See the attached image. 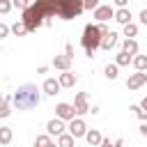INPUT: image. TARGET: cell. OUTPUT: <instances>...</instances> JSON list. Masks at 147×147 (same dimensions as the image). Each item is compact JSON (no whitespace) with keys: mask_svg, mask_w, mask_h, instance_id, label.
Here are the masks:
<instances>
[{"mask_svg":"<svg viewBox=\"0 0 147 147\" xmlns=\"http://www.w3.org/2000/svg\"><path fill=\"white\" fill-rule=\"evenodd\" d=\"M83 0H34L25 11H21V21L25 23L28 32H34L41 25H51V18L71 21L83 14Z\"/></svg>","mask_w":147,"mask_h":147,"instance_id":"1","label":"cell"},{"mask_svg":"<svg viewBox=\"0 0 147 147\" xmlns=\"http://www.w3.org/2000/svg\"><path fill=\"white\" fill-rule=\"evenodd\" d=\"M11 103H14L16 110H32L41 103V94H39L37 85L25 83V85L16 87V92L11 94Z\"/></svg>","mask_w":147,"mask_h":147,"instance_id":"2","label":"cell"},{"mask_svg":"<svg viewBox=\"0 0 147 147\" xmlns=\"http://www.w3.org/2000/svg\"><path fill=\"white\" fill-rule=\"evenodd\" d=\"M101 37H103V34L99 32V28L92 25V23H87L85 30H83V39H80V44H83V48H90V51L96 53V48H101Z\"/></svg>","mask_w":147,"mask_h":147,"instance_id":"3","label":"cell"},{"mask_svg":"<svg viewBox=\"0 0 147 147\" xmlns=\"http://www.w3.org/2000/svg\"><path fill=\"white\" fill-rule=\"evenodd\" d=\"M67 133H71L74 138H85V133H87L85 119H83V117H74V119L67 124Z\"/></svg>","mask_w":147,"mask_h":147,"instance_id":"4","label":"cell"},{"mask_svg":"<svg viewBox=\"0 0 147 147\" xmlns=\"http://www.w3.org/2000/svg\"><path fill=\"white\" fill-rule=\"evenodd\" d=\"M55 117H60V119H64V122H71V119L76 117L74 103H64V101H60V103L55 106Z\"/></svg>","mask_w":147,"mask_h":147,"instance_id":"5","label":"cell"},{"mask_svg":"<svg viewBox=\"0 0 147 147\" xmlns=\"http://www.w3.org/2000/svg\"><path fill=\"white\" fill-rule=\"evenodd\" d=\"M74 110L78 117H83L85 113H90V103H87V92H78L74 96Z\"/></svg>","mask_w":147,"mask_h":147,"instance_id":"6","label":"cell"},{"mask_svg":"<svg viewBox=\"0 0 147 147\" xmlns=\"http://www.w3.org/2000/svg\"><path fill=\"white\" fill-rule=\"evenodd\" d=\"M110 18H115V9H113L110 5H99V7L94 9V21H96V23H106V21H110Z\"/></svg>","mask_w":147,"mask_h":147,"instance_id":"7","label":"cell"},{"mask_svg":"<svg viewBox=\"0 0 147 147\" xmlns=\"http://www.w3.org/2000/svg\"><path fill=\"white\" fill-rule=\"evenodd\" d=\"M145 83H147V71H136V74H131V76H129L126 87L133 92V90H140Z\"/></svg>","mask_w":147,"mask_h":147,"instance_id":"8","label":"cell"},{"mask_svg":"<svg viewBox=\"0 0 147 147\" xmlns=\"http://www.w3.org/2000/svg\"><path fill=\"white\" fill-rule=\"evenodd\" d=\"M64 129H67V124H64V119H60V117H53V119H48V124H46V133H48V136H62Z\"/></svg>","mask_w":147,"mask_h":147,"instance_id":"9","label":"cell"},{"mask_svg":"<svg viewBox=\"0 0 147 147\" xmlns=\"http://www.w3.org/2000/svg\"><path fill=\"white\" fill-rule=\"evenodd\" d=\"M41 90H44V94L55 96V94H60L62 85H60V80H57V78H46V80H44V85H41Z\"/></svg>","mask_w":147,"mask_h":147,"instance_id":"10","label":"cell"},{"mask_svg":"<svg viewBox=\"0 0 147 147\" xmlns=\"http://www.w3.org/2000/svg\"><path fill=\"white\" fill-rule=\"evenodd\" d=\"M53 67L60 71H71V57L69 55H55L53 57Z\"/></svg>","mask_w":147,"mask_h":147,"instance_id":"11","label":"cell"},{"mask_svg":"<svg viewBox=\"0 0 147 147\" xmlns=\"http://www.w3.org/2000/svg\"><path fill=\"white\" fill-rule=\"evenodd\" d=\"M57 80H60V85H62V87H74V85L78 83V76H76L74 71H62Z\"/></svg>","mask_w":147,"mask_h":147,"instance_id":"12","label":"cell"},{"mask_svg":"<svg viewBox=\"0 0 147 147\" xmlns=\"http://www.w3.org/2000/svg\"><path fill=\"white\" fill-rule=\"evenodd\" d=\"M115 46H117V32L110 30L106 37H101V48H103V51H110V48H115Z\"/></svg>","mask_w":147,"mask_h":147,"instance_id":"13","label":"cell"},{"mask_svg":"<svg viewBox=\"0 0 147 147\" xmlns=\"http://www.w3.org/2000/svg\"><path fill=\"white\" fill-rule=\"evenodd\" d=\"M85 140H87V145H92V147H99V145H101V140H103V136H101L96 129H87V133H85Z\"/></svg>","mask_w":147,"mask_h":147,"instance_id":"14","label":"cell"},{"mask_svg":"<svg viewBox=\"0 0 147 147\" xmlns=\"http://www.w3.org/2000/svg\"><path fill=\"white\" fill-rule=\"evenodd\" d=\"M115 21L117 23H122V25H126V23H131V9H115Z\"/></svg>","mask_w":147,"mask_h":147,"instance_id":"15","label":"cell"},{"mask_svg":"<svg viewBox=\"0 0 147 147\" xmlns=\"http://www.w3.org/2000/svg\"><path fill=\"white\" fill-rule=\"evenodd\" d=\"M122 51L129 53L131 57L138 55V41H136V39H124V41H122Z\"/></svg>","mask_w":147,"mask_h":147,"instance_id":"16","label":"cell"},{"mask_svg":"<svg viewBox=\"0 0 147 147\" xmlns=\"http://www.w3.org/2000/svg\"><path fill=\"white\" fill-rule=\"evenodd\" d=\"M14 138V131L11 126H0V145H9Z\"/></svg>","mask_w":147,"mask_h":147,"instance_id":"17","label":"cell"},{"mask_svg":"<svg viewBox=\"0 0 147 147\" xmlns=\"http://www.w3.org/2000/svg\"><path fill=\"white\" fill-rule=\"evenodd\" d=\"M133 62V57L129 55V53H124V51H119L117 55H115V64L117 67H126V64H131Z\"/></svg>","mask_w":147,"mask_h":147,"instance_id":"18","label":"cell"},{"mask_svg":"<svg viewBox=\"0 0 147 147\" xmlns=\"http://www.w3.org/2000/svg\"><path fill=\"white\" fill-rule=\"evenodd\" d=\"M74 142H76V138H74L71 133H62V136H57V147H74Z\"/></svg>","mask_w":147,"mask_h":147,"instance_id":"19","label":"cell"},{"mask_svg":"<svg viewBox=\"0 0 147 147\" xmlns=\"http://www.w3.org/2000/svg\"><path fill=\"white\" fill-rule=\"evenodd\" d=\"M11 115V96H5L0 101V117H9Z\"/></svg>","mask_w":147,"mask_h":147,"instance_id":"20","label":"cell"},{"mask_svg":"<svg viewBox=\"0 0 147 147\" xmlns=\"http://www.w3.org/2000/svg\"><path fill=\"white\" fill-rule=\"evenodd\" d=\"M131 64L136 67V71H145L147 69V55H133V62Z\"/></svg>","mask_w":147,"mask_h":147,"instance_id":"21","label":"cell"},{"mask_svg":"<svg viewBox=\"0 0 147 147\" xmlns=\"http://www.w3.org/2000/svg\"><path fill=\"white\" fill-rule=\"evenodd\" d=\"M117 71H119V67H117L115 62H113V64H106V69H103V74H106V78H108V80H115V78L119 76Z\"/></svg>","mask_w":147,"mask_h":147,"instance_id":"22","label":"cell"},{"mask_svg":"<svg viewBox=\"0 0 147 147\" xmlns=\"http://www.w3.org/2000/svg\"><path fill=\"white\" fill-rule=\"evenodd\" d=\"M11 32H14L16 37H23V34H28V28H25L23 21H16V23L11 25Z\"/></svg>","mask_w":147,"mask_h":147,"instance_id":"23","label":"cell"},{"mask_svg":"<svg viewBox=\"0 0 147 147\" xmlns=\"http://www.w3.org/2000/svg\"><path fill=\"white\" fill-rule=\"evenodd\" d=\"M51 145H53V140H51V136H48V133L37 136V140H34V147H51Z\"/></svg>","mask_w":147,"mask_h":147,"instance_id":"24","label":"cell"},{"mask_svg":"<svg viewBox=\"0 0 147 147\" xmlns=\"http://www.w3.org/2000/svg\"><path fill=\"white\" fill-rule=\"evenodd\" d=\"M136 34H138V25H136V23H126V25H124V37H126V39H133Z\"/></svg>","mask_w":147,"mask_h":147,"instance_id":"25","label":"cell"},{"mask_svg":"<svg viewBox=\"0 0 147 147\" xmlns=\"http://www.w3.org/2000/svg\"><path fill=\"white\" fill-rule=\"evenodd\" d=\"M11 0H0V14H9L11 11Z\"/></svg>","mask_w":147,"mask_h":147,"instance_id":"26","label":"cell"},{"mask_svg":"<svg viewBox=\"0 0 147 147\" xmlns=\"http://www.w3.org/2000/svg\"><path fill=\"white\" fill-rule=\"evenodd\" d=\"M11 5H14L16 9H21V11H25V9L30 7V2H28V0H11Z\"/></svg>","mask_w":147,"mask_h":147,"instance_id":"27","label":"cell"},{"mask_svg":"<svg viewBox=\"0 0 147 147\" xmlns=\"http://www.w3.org/2000/svg\"><path fill=\"white\" fill-rule=\"evenodd\" d=\"M99 5H101L99 0H83V7H85V9H92V11H94Z\"/></svg>","mask_w":147,"mask_h":147,"instance_id":"28","label":"cell"},{"mask_svg":"<svg viewBox=\"0 0 147 147\" xmlns=\"http://www.w3.org/2000/svg\"><path fill=\"white\" fill-rule=\"evenodd\" d=\"M9 32H11V28H9V25H5V23H0V39H2V37H7Z\"/></svg>","mask_w":147,"mask_h":147,"instance_id":"29","label":"cell"},{"mask_svg":"<svg viewBox=\"0 0 147 147\" xmlns=\"http://www.w3.org/2000/svg\"><path fill=\"white\" fill-rule=\"evenodd\" d=\"M96 28H99V32H101V34H103V37H106V34H108V32H110V30H108V25H106V23H96Z\"/></svg>","mask_w":147,"mask_h":147,"instance_id":"30","label":"cell"},{"mask_svg":"<svg viewBox=\"0 0 147 147\" xmlns=\"http://www.w3.org/2000/svg\"><path fill=\"white\" fill-rule=\"evenodd\" d=\"M64 55H69V57L74 60V46H71V44H67V46H64Z\"/></svg>","mask_w":147,"mask_h":147,"instance_id":"31","label":"cell"},{"mask_svg":"<svg viewBox=\"0 0 147 147\" xmlns=\"http://www.w3.org/2000/svg\"><path fill=\"white\" fill-rule=\"evenodd\" d=\"M140 23H142V25H147V9H142V11H140Z\"/></svg>","mask_w":147,"mask_h":147,"instance_id":"32","label":"cell"},{"mask_svg":"<svg viewBox=\"0 0 147 147\" xmlns=\"http://www.w3.org/2000/svg\"><path fill=\"white\" fill-rule=\"evenodd\" d=\"M99 147H115V142H110V140H108V138H103V140H101V145H99Z\"/></svg>","mask_w":147,"mask_h":147,"instance_id":"33","label":"cell"},{"mask_svg":"<svg viewBox=\"0 0 147 147\" xmlns=\"http://www.w3.org/2000/svg\"><path fill=\"white\" fill-rule=\"evenodd\" d=\"M140 136H145V138H147V122H142V124H140Z\"/></svg>","mask_w":147,"mask_h":147,"instance_id":"34","label":"cell"},{"mask_svg":"<svg viewBox=\"0 0 147 147\" xmlns=\"http://www.w3.org/2000/svg\"><path fill=\"white\" fill-rule=\"evenodd\" d=\"M115 5H117V7H119V9H124V7H126V5H129V0H115Z\"/></svg>","mask_w":147,"mask_h":147,"instance_id":"35","label":"cell"},{"mask_svg":"<svg viewBox=\"0 0 147 147\" xmlns=\"http://www.w3.org/2000/svg\"><path fill=\"white\" fill-rule=\"evenodd\" d=\"M46 71H48V67H46V64H41V67H37V74H46Z\"/></svg>","mask_w":147,"mask_h":147,"instance_id":"36","label":"cell"},{"mask_svg":"<svg viewBox=\"0 0 147 147\" xmlns=\"http://www.w3.org/2000/svg\"><path fill=\"white\" fill-rule=\"evenodd\" d=\"M140 108H142V110H147V94L142 96V101H140Z\"/></svg>","mask_w":147,"mask_h":147,"instance_id":"37","label":"cell"},{"mask_svg":"<svg viewBox=\"0 0 147 147\" xmlns=\"http://www.w3.org/2000/svg\"><path fill=\"white\" fill-rule=\"evenodd\" d=\"M122 145H124V140H122V138H119V140H115V147H122Z\"/></svg>","mask_w":147,"mask_h":147,"instance_id":"38","label":"cell"},{"mask_svg":"<svg viewBox=\"0 0 147 147\" xmlns=\"http://www.w3.org/2000/svg\"><path fill=\"white\" fill-rule=\"evenodd\" d=\"M51 147H57V145H51Z\"/></svg>","mask_w":147,"mask_h":147,"instance_id":"39","label":"cell"},{"mask_svg":"<svg viewBox=\"0 0 147 147\" xmlns=\"http://www.w3.org/2000/svg\"><path fill=\"white\" fill-rule=\"evenodd\" d=\"M28 2H30V0H28ZM32 2H34V0H32Z\"/></svg>","mask_w":147,"mask_h":147,"instance_id":"40","label":"cell"},{"mask_svg":"<svg viewBox=\"0 0 147 147\" xmlns=\"http://www.w3.org/2000/svg\"><path fill=\"white\" fill-rule=\"evenodd\" d=\"M0 51H2V46H0Z\"/></svg>","mask_w":147,"mask_h":147,"instance_id":"41","label":"cell"}]
</instances>
